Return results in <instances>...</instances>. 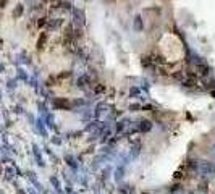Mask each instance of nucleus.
<instances>
[{"label":"nucleus","mask_w":215,"mask_h":194,"mask_svg":"<svg viewBox=\"0 0 215 194\" xmlns=\"http://www.w3.org/2000/svg\"><path fill=\"white\" fill-rule=\"evenodd\" d=\"M55 105L57 107H62V109H70V102L68 100H65V99H57L55 100Z\"/></svg>","instance_id":"obj_1"},{"label":"nucleus","mask_w":215,"mask_h":194,"mask_svg":"<svg viewBox=\"0 0 215 194\" xmlns=\"http://www.w3.org/2000/svg\"><path fill=\"white\" fill-rule=\"evenodd\" d=\"M21 13H23V7L21 5H18V8L15 10V13H13V16H20Z\"/></svg>","instance_id":"obj_2"},{"label":"nucleus","mask_w":215,"mask_h":194,"mask_svg":"<svg viewBox=\"0 0 215 194\" xmlns=\"http://www.w3.org/2000/svg\"><path fill=\"white\" fill-rule=\"evenodd\" d=\"M150 128V124H149V121H144V124H142V126H141V129H142V131H147V129Z\"/></svg>","instance_id":"obj_3"},{"label":"nucleus","mask_w":215,"mask_h":194,"mask_svg":"<svg viewBox=\"0 0 215 194\" xmlns=\"http://www.w3.org/2000/svg\"><path fill=\"white\" fill-rule=\"evenodd\" d=\"M45 37H47L45 34H42V36H40V39H39V47H42V45H44V40H45Z\"/></svg>","instance_id":"obj_4"}]
</instances>
